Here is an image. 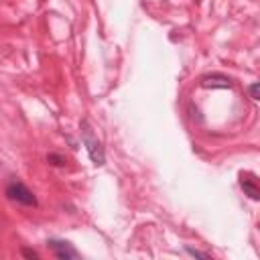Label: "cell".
<instances>
[{"instance_id": "6da1fadb", "label": "cell", "mask_w": 260, "mask_h": 260, "mask_svg": "<svg viewBox=\"0 0 260 260\" xmlns=\"http://www.w3.org/2000/svg\"><path fill=\"white\" fill-rule=\"evenodd\" d=\"M79 128H81V141H83V145H85V149H88V153H90V159L94 161V165L102 167L104 161H106L102 143L96 139V135H94V130H92V126H90L88 120H83Z\"/></svg>"}, {"instance_id": "7a4b0ae2", "label": "cell", "mask_w": 260, "mask_h": 260, "mask_svg": "<svg viewBox=\"0 0 260 260\" xmlns=\"http://www.w3.org/2000/svg\"><path fill=\"white\" fill-rule=\"evenodd\" d=\"M7 195L11 201H17L21 205H27V207H37V197L35 193L21 181H11L9 187H7Z\"/></svg>"}, {"instance_id": "3957f363", "label": "cell", "mask_w": 260, "mask_h": 260, "mask_svg": "<svg viewBox=\"0 0 260 260\" xmlns=\"http://www.w3.org/2000/svg\"><path fill=\"white\" fill-rule=\"evenodd\" d=\"M49 248L53 250V254L59 258V260H69V258H77L79 252L69 244V242H63V240H49L47 242Z\"/></svg>"}, {"instance_id": "277c9868", "label": "cell", "mask_w": 260, "mask_h": 260, "mask_svg": "<svg viewBox=\"0 0 260 260\" xmlns=\"http://www.w3.org/2000/svg\"><path fill=\"white\" fill-rule=\"evenodd\" d=\"M240 185H242V189H244V193L250 197V199H258L260 197V191H258V185H256V179L252 177V175H242L240 177Z\"/></svg>"}, {"instance_id": "5b68a950", "label": "cell", "mask_w": 260, "mask_h": 260, "mask_svg": "<svg viewBox=\"0 0 260 260\" xmlns=\"http://www.w3.org/2000/svg\"><path fill=\"white\" fill-rule=\"evenodd\" d=\"M185 250H187V254H191V256H197V258H209L207 252H199V250H193V248H185Z\"/></svg>"}, {"instance_id": "8992f818", "label": "cell", "mask_w": 260, "mask_h": 260, "mask_svg": "<svg viewBox=\"0 0 260 260\" xmlns=\"http://www.w3.org/2000/svg\"><path fill=\"white\" fill-rule=\"evenodd\" d=\"M47 161H55L53 165H63V163H65V159H61V157H57V155H49Z\"/></svg>"}, {"instance_id": "52a82bcc", "label": "cell", "mask_w": 260, "mask_h": 260, "mask_svg": "<svg viewBox=\"0 0 260 260\" xmlns=\"http://www.w3.org/2000/svg\"><path fill=\"white\" fill-rule=\"evenodd\" d=\"M250 96H252V100H258V83L250 85Z\"/></svg>"}, {"instance_id": "ba28073f", "label": "cell", "mask_w": 260, "mask_h": 260, "mask_svg": "<svg viewBox=\"0 0 260 260\" xmlns=\"http://www.w3.org/2000/svg\"><path fill=\"white\" fill-rule=\"evenodd\" d=\"M23 254H25V256H31V258H39V254H37L35 250H23Z\"/></svg>"}]
</instances>
